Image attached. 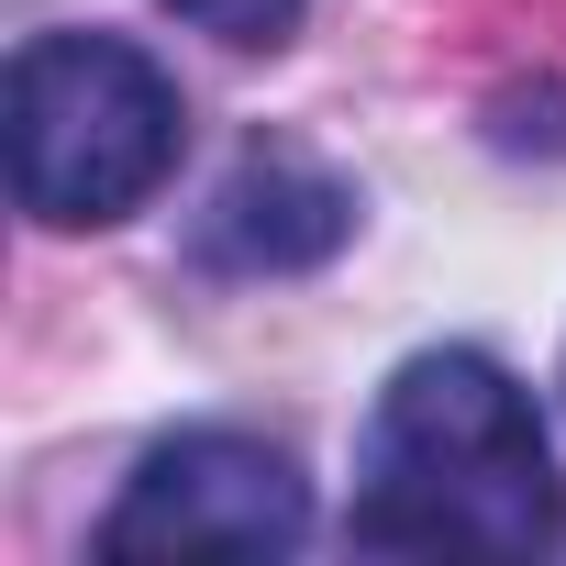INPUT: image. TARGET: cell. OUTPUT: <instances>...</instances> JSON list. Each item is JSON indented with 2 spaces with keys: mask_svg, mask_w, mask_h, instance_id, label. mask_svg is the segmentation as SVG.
<instances>
[{
  "mask_svg": "<svg viewBox=\"0 0 566 566\" xmlns=\"http://www.w3.org/2000/svg\"><path fill=\"white\" fill-rule=\"evenodd\" d=\"M555 522L566 511H555L544 411L500 356L433 345L378 389L345 500V533L367 555H533L555 544Z\"/></svg>",
  "mask_w": 566,
  "mask_h": 566,
  "instance_id": "1",
  "label": "cell"
},
{
  "mask_svg": "<svg viewBox=\"0 0 566 566\" xmlns=\"http://www.w3.org/2000/svg\"><path fill=\"white\" fill-rule=\"evenodd\" d=\"M0 145H12V200L45 233H90L167 189L189 145V101L123 34H34L12 45V78H0Z\"/></svg>",
  "mask_w": 566,
  "mask_h": 566,
  "instance_id": "2",
  "label": "cell"
},
{
  "mask_svg": "<svg viewBox=\"0 0 566 566\" xmlns=\"http://www.w3.org/2000/svg\"><path fill=\"white\" fill-rule=\"evenodd\" d=\"M301 544H312V478L290 467V444L233 422L145 444L101 522V555H301Z\"/></svg>",
  "mask_w": 566,
  "mask_h": 566,
  "instance_id": "3",
  "label": "cell"
},
{
  "mask_svg": "<svg viewBox=\"0 0 566 566\" xmlns=\"http://www.w3.org/2000/svg\"><path fill=\"white\" fill-rule=\"evenodd\" d=\"M345 233H356V189L334 167H312L290 145H244L233 178L211 189L189 255L222 266V277H301V266L345 255Z\"/></svg>",
  "mask_w": 566,
  "mask_h": 566,
  "instance_id": "4",
  "label": "cell"
},
{
  "mask_svg": "<svg viewBox=\"0 0 566 566\" xmlns=\"http://www.w3.org/2000/svg\"><path fill=\"white\" fill-rule=\"evenodd\" d=\"M189 34H222V45H290L312 0H167Z\"/></svg>",
  "mask_w": 566,
  "mask_h": 566,
  "instance_id": "5",
  "label": "cell"
}]
</instances>
